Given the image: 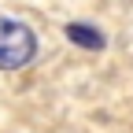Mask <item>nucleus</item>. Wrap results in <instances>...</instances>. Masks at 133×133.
<instances>
[{
    "mask_svg": "<svg viewBox=\"0 0 133 133\" xmlns=\"http://www.w3.org/2000/svg\"><path fill=\"white\" fill-rule=\"evenodd\" d=\"M37 56V37L19 19H0V70H22Z\"/></svg>",
    "mask_w": 133,
    "mask_h": 133,
    "instance_id": "nucleus-1",
    "label": "nucleus"
}]
</instances>
